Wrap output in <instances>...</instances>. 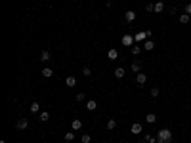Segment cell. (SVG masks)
Listing matches in <instances>:
<instances>
[{"instance_id": "obj_29", "label": "cell", "mask_w": 191, "mask_h": 143, "mask_svg": "<svg viewBox=\"0 0 191 143\" xmlns=\"http://www.w3.org/2000/svg\"><path fill=\"white\" fill-rule=\"evenodd\" d=\"M151 96H153V97L159 96V88H151Z\"/></svg>"}, {"instance_id": "obj_31", "label": "cell", "mask_w": 191, "mask_h": 143, "mask_svg": "<svg viewBox=\"0 0 191 143\" xmlns=\"http://www.w3.org/2000/svg\"><path fill=\"white\" fill-rule=\"evenodd\" d=\"M176 12H178L176 8H170V10H168V15H174V14H176Z\"/></svg>"}, {"instance_id": "obj_22", "label": "cell", "mask_w": 191, "mask_h": 143, "mask_svg": "<svg viewBox=\"0 0 191 143\" xmlns=\"http://www.w3.org/2000/svg\"><path fill=\"white\" fill-rule=\"evenodd\" d=\"M48 59H50V52L44 50V52L40 54V61H48Z\"/></svg>"}, {"instance_id": "obj_30", "label": "cell", "mask_w": 191, "mask_h": 143, "mask_svg": "<svg viewBox=\"0 0 191 143\" xmlns=\"http://www.w3.org/2000/svg\"><path fill=\"white\" fill-rule=\"evenodd\" d=\"M145 10H147V12H155V4H151V2H149V4L145 6Z\"/></svg>"}, {"instance_id": "obj_17", "label": "cell", "mask_w": 191, "mask_h": 143, "mask_svg": "<svg viewBox=\"0 0 191 143\" xmlns=\"http://www.w3.org/2000/svg\"><path fill=\"white\" fill-rule=\"evenodd\" d=\"M189 17H191V15H187V14H180V23L187 25V23H189Z\"/></svg>"}, {"instance_id": "obj_2", "label": "cell", "mask_w": 191, "mask_h": 143, "mask_svg": "<svg viewBox=\"0 0 191 143\" xmlns=\"http://www.w3.org/2000/svg\"><path fill=\"white\" fill-rule=\"evenodd\" d=\"M134 42H136V38H134L132 34H124V36H122V46L132 48V46H134Z\"/></svg>"}, {"instance_id": "obj_6", "label": "cell", "mask_w": 191, "mask_h": 143, "mask_svg": "<svg viewBox=\"0 0 191 143\" xmlns=\"http://www.w3.org/2000/svg\"><path fill=\"white\" fill-rule=\"evenodd\" d=\"M136 12H126L124 14V19H126V23H132V21H136Z\"/></svg>"}, {"instance_id": "obj_8", "label": "cell", "mask_w": 191, "mask_h": 143, "mask_svg": "<svg viewBox=\"0 0 191 143\" xmlns=\"http://www.w3.org/2000/svg\"><path fill=\"white\" fill-rule=\"evenodd\" d=\"M136 82L140 84V86H141V84H145V82H147V74H145V73H138V76H136Z\"/></svg>"}, {"instance_id": "obj_23", "label": "cell", "mask_w": 191, "mask_h": 143, "mask_svg": "<svg viewBox=\"0 0 191 143\" xmlns=\"http://www.w3.org/2000/svg\"><path fill=\"white\" fill-rule=\"evenodd\" d=\"M80 139H82V143H90V141H92V135H90V134H82Z\"/></svg>"}, {"instance_id": "obj_13", "label": "cell", "mask_w": 191, "mask_h": 143, "mask_svg": "<svg viewBox=\"0 0 191 143\" xmlns=\"http://www.w3.org/2000/svg\"><path fill=\"white\" fill-rule=\"evenodd\" d=\"M65 84H67L69 88H75L77 86V78H75V76H67V78H65Z\"/></svg>"}, {"instance_id": "obj_9", "label": "cell", "mask_w": 191, "mask_h": 143, "mask_svg": "<svg viewBox=\"0 0 191 143\" xmlns=\"http://www.w3.org/2000/svg\"><path fill=\"white\" fill-rule=\"evenodd\" d=\"M153 48H155V42L151 40V38H147V40L143 42V50H145V52H151Z\"/></svg>"}, {"instance_id": "obj_12", "label": "cell", "mask_w": 191, "mask_h": 143, "mask_svg": "<svg viewBox=\"0 0 191 143\" xmlns=\"http://www.w3.org/2000/svg\"><path fill=\"white\" fill-rule=\"evenodd\" d=\"M42 76H44V78H52V76H54V71H52L50 67H44V69H42Z\"/></svg>"}, {"instance_id": "obj_15", "label": "cell", "mask_w": 191, "mask_h": 143, "mask_svg": "<svg viewBox=\"0 0 191 143\" xmlns=\"http://www.w3.org/2000/svg\"><path fill=\"white\" fill-rule=\"evenodd\" d=\"M124 74H126V71H124L122 67H117V69H115V76H117V78H122Z\"/></svg>"}, {"instance_id": "obj_24", "label": "cell", "mask_w": 191, "mask_h": 143, "mask_svg": "<svg viewBox=\"0 0 191 143\" xmlns=\"http://www.w3.org/2000/svg\"><path fill=\"white\" fill-rule=\"evenodd\" d=\"M145 141L147 143H157V135H149V134H147L145 135Z\"/></svg>"}, {"instance_id": "obj_27", "label": "cell", "mask_w": 191, "mask_h": 143, "mask_svg": "<svg viewBox=\"0 0 191 143\" xmlns=\"http://www.w3.org/2000/svg\"><path fill=\"white\" fill-rule=\"evenodd\" d=\"M183 14L191 15V2H189V4H185V8H183Z\"/></svg>"}, {"instance_id": "obj_21", "label": "cell", "mask_w": 191, "mask_h": 143, "mask_svg": "<svg viewBox=\"0 0 191 143\" xmlns=\"http://www.w3.org/2000/svg\"><path fill=\"white\" fill-rule=\"evenodd\" d=\"M140 71H141L140 61H132V73H140Z\"/></svg>"}, {"instance_id": "obj_10", "label": "cell", "mask_w": 191, "mask_h": 143, "mask_svg": "<svg viewBox=\"0 0 191 143\" xmlns=\"http://www.w3.org/2000/svg\"><path fill=\"white\" fill-rule=\"evenodd\" d=\"M145 122H147V124H155V122H157V115H155V113H147Z\"/></svg>"}, {"instance_id": "obj_11", "label": "cell", "mask_w": 191, "mask_h": 143, "mask_svg": "<svg viewBox=\"0 0 191 143\" xmlns=\"http://www.w3.org/2000/svg\"><path fill=\"white\" fill-rule=\"evenodd\" d=\"M86 109H88V111H96V109H98V101L88 99V101H86Z\"/></svg>"}, {"instance_id": "obj_19", "label": "cell", "mask_w": 191, "mask_h": 143, "mask_svg": "<svg viewBox=\"0 0 191 143\" xmlns=\"http://www.w3.org/2000/svg\"><path fill=\"white\" fill-rule=\"evenodd\" d=\"M38 111H40V103H38V101H33L31 103V113H38Z\"/></svg>"}, {"instance_id": "obj_28", "label": "cell", "mask_w": 191, "mask_h": 143, "mask_svg": "<svg viewBox=\"0 0 191 143\" xmlns=\"http://www.w3.org/2000/svg\"><path fill=\"white\" fill-rule=\"evenodd\" d=\"M84 99H86V96H84L82 92H78L77 94V101H84Z\"/></svg>"}, {"instance_id": "obj_33", "label": "cell", "mask_w": 191, "mask_h": 143, "mask_svg": "<svg viewBox=\"0 0 191 143\" xmlns=\"http://www.w3.org/2000/svg\"><path fill=\"white\" fill-rule=\"evenodd\" d=\"M107 2H111V0H107Z\"/></svg>"}, {"instance_id": "obj_5", "label": "cell", "mask_w": 191, "mask_h": 143, "mask_svg": "<svg viewBox=\"0 0 191 143\" xmlns=\"http://www.w3.org/2000/svg\"><path fill=\"white\" fill-rule=\"evenodd\" d=\"M71 128H73V132H78V130L82 128V120L73 118V122H71Z\"/></svg>"}, {"instance_id": "obj_20", "label": "cell", "mask_w": 191, "mask_h": 143, "mask_svg": "<svg viewBox=\"0 0 191 143\" xmlns=\"http://www.w3.org/2000/svg\"><path fill=\"white\" fill-rule=\"evenodd\" d=\"M115 128H117V120L109 118V120H107V130H115Z\"/></svg>"}, {"instance_id": "obj_7", "label": "cell", "mask_w": 191, "mask_h": 143, "mask_svg": "<svg viewBox=\"0 0 191 143\" xmlns=\"http://www.w3.org/2000/svg\"><path fill=\"white\" fill-rule=\"evenodd\" d=\"M107 59H111V61H115V59H118V52L115 50V48H111L109 52H107Z\"/></svg>"}, {"instance_id": "obj_32", "label": "cell", "mask_w": 191, "mask_h": 143, "mask_svg": "<svg viewBox=\"0 0 191 143\" xmlns=\"http://www.w3.org/2000/svg\"><path fill=\"white\" fill-rule=\"evenodd\" d=\"M0 143H6V141H4V139H2V141H0Z\"/></svg>"}, {"instance_id": "obj_35", "label": "cell", "mask_w": 191, "mask_h": 143, "mask_svg": "<svg viewBox=\"0 0 191 143\" xmlns=\"http://www.w3.org/2000/svg\"><path fill=\"white\" fill-rule=\"evenodd\" d=\"M19 143H21V141H19Z\"/></svg>"}, {"instance_id": "obj_4", "label": "cell", "mask_w": 191, "mask_h": 143, "mask_svg": "<svg viewBox=\"0 0 191 143\" xmlns=\"http://www.w3.org/2000/svg\"><path fill=\"white\" fill-rule=\"evenodd\" d=\"M29 128V118H19L17 120V130H27Z\"/></svg>"}, {"instance_id": "obj_18", "label": "cell", "mask_w": 191, "mask_h": 143, "mask_svg": "<svg viewBox=\"0 0 191 143\" xmlns=\"http://www.w3.org/2000/svg\"><path fill=\"white\" fill-rule=\"evenodd\" d=\"M163 10H164V2H157L155 4V14H163Z\"/></svg>"}, {"instance_id": "obj_3", "label": "cell", "mask_w": 191, "mask_h": 143, "mask_svg": "<svg viewBox=\"0 0 191 143\" xmlns=\"http://www.w3.org/2000/svg\"><path fill=\"white\" fill-rule=\"evenodd\" d=\"M141 130H143V126H141L140 122H134V124L130 126V132H132L134 135H136V134H141Z\"/></svg>"}, {"instance_id": "obj_16", "label": "cell", "mask_w": 191, "mask_h": 143, "mask_svg": "<svg viewBox=\"0 0 191 143\" xmlns=\"http://www.w3.org/2000/svg\"><path fill=\"white\" fill-rule=\"evenodd\" d=\"M38 118H40V122H48V120H50V113H48V111H42Z\"/></svg>"}, {"instance_id": "obj_34", "label": "cell", "mask_w": 191, "mask_h": 143, "mask_svg": "<svg viewBox=\"0 0 191 143\" xmlns=\"http://www.w3.org/2000/svg\"><path fill=\"white\" fill-rule=\"evenodd\" d=\"M180 2H183V0H180Z\"/></svg>"}, {"instance_id": "obj_14", "label": "cell", "mask_w": 191, "mask_h": 143, "mask_svg": "<svg viewBox=\"0 0 191 143\" xmlns=\"http://www.w3.org/2000/svg\"><path fill=\"white\" fill-rule=\"evenodd\" d=\"M143 50V46H138V44H134L132 48H130V52H132V56H140V52Z\"/></svg>"}, {"instance_id": "obj_1", "label": "cell", "mask_w": 191, "mask_h": 143, "mask_svg": "<svg viewBox=\"0 0 191 143\" xmlns=\"http://www.w3.org/2000/svg\"><path fill=\"white\" fill-rule=\"evenodd\" d=\"M172 141V132L168 128H161L157 132V143H170Z\"/></svg>"}, {"instance_id": "obj_26", "label": "cell", "mask_w": 191, "mask_h": 143, "mask_svg": "<svg viewBox=\"0 0 191 143\" xmlns=\"http://www.w3.org/2000/svg\"><path fill=\"white\" fill-rule=\"evenodd\" d=\"M82 74H84V76H90V74H92V69H90V67H84V69H82Z\"/></svg>"}, {"instance_id": "obj_25", "label": "cell", "mask_w": 191, "mask_h": 143, "mask_svg": "<svg viewBox=\"0 0 191 143\" xmlns=\"http://www.w3.org/2000/svg\"><path fill=\"white\" fill-rule=\"evenodd\" d=\"M63 138H65V141H73V139H75V134H73V132H67Z\"/></svg>"}]
</instances>
